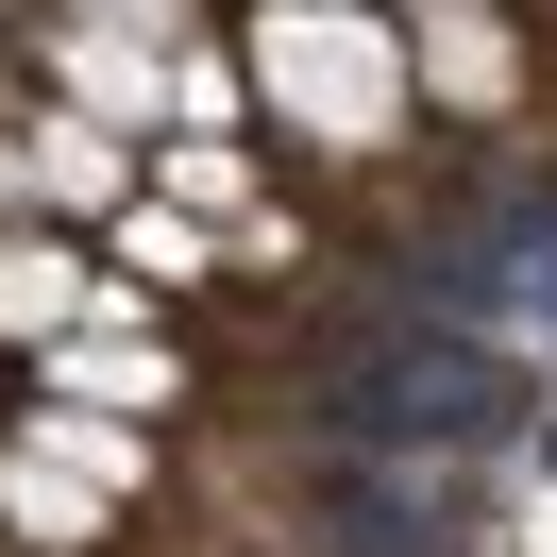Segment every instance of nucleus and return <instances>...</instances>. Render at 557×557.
I'll use <instances>...</instances> for the list:
<instances>
[{
  "instance_id": "f257e3e1",
  "label": "nucleus",
  "mask_w": 557,
  "mask_h": 557,
  "mask_svg": "<svg viewBox=\"0 0 557 557\" xmlns=\"http://www.w3.org/2000/svg\"><path fill=\"white\" fill-rule=\"evenodd\" d=\"M321 440H355V456H456V440H507V355H473L456 321L372 338V355H338V388H321Z\"/></svg>"
},
{
  "instance_id": "f03ea898",
  "label": "nucleus",
  "mask_w": 557,
  "mask_h": 557,
  "mask_svg": "<svg viewBox=\"0 0 557 557\" xmlns=\"http://www.w3.org/2000/svg\"><path fill=\"white\" fill-rule=\"evenodd\" d=\"M321 507L355 523V557H440V507H422V473H406V456H355V440H338Z\"/></svg>"
}]
</instances>
